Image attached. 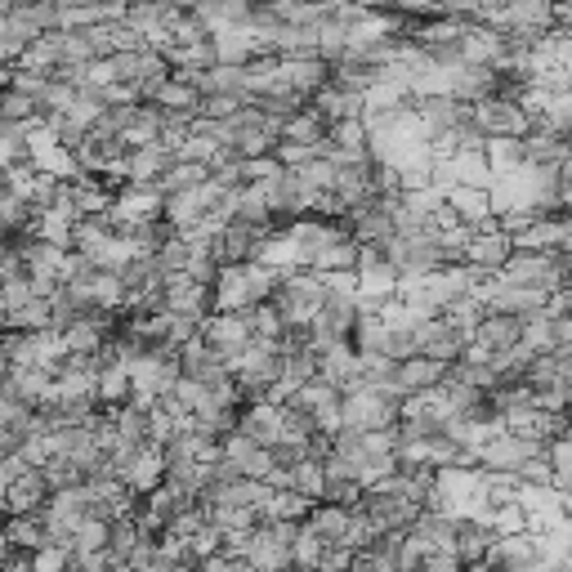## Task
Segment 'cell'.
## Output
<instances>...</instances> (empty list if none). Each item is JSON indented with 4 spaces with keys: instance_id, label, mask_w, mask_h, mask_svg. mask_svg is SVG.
Instances as JSON below:
<instances>
[{
    "instance_id": "cell-11",
    "label": "cell",
    "mask_w": 572,
    "mask_h": 572,
    "mask_svg": "<svg viewBox=\"0 0 572 572\" xmlns=\"http://www.w3.org/2000/svg\"><path fill=\"white\" fill-rule=\"evenodd\" d=\"M175 162V148L166 139L157 143H139V148L125 153V184H157Z\"/></svg>"
},
{
    "instance_id": "cell-31",
    "label": "cell",
    "mask_w": 572,
    "mask_h": 572,
    "mask_svg": "<svg viewBox=\"0 0 572 572\" xmlns=\"http://www.w3.org/2000/svg\"><path fill=\"white\" fill-rule=\"evenodd\" d=\"M41 112V99L36 95H28V90H19V86H6L0 90V121H32Z\"/></svg>"
},
{
    "instance_id": "cell-28",
    "label": "cell",
    "mask_w": 572,
    "mask_h": 572,
    "mask_svg": "<svg viewBox=\"0 0 572 572\" xmlns=\"http://www.w3.org/2000/svg\"><path fill=\"white\" fill-rule=\"evenodd\" d=\"M6 327H14V331H41V327H54L50 296H32V300L14 305V309L6 314Z\"/></svg>"
},
{
    "instance_id": "cell-8",
    "label": "cell",
    "mask_w": 572,
    "mask_h": 572,
    "mask_svg": "<svg viewBox=\"0 0 572 572\" xmlns=\"http://www.w3.org/2000/svg\"><path fill=\"white\" fill-rule=\"evenodd\" d=\"M166 309L206 318V314H215V286L197 282L188 268L184 273H166Z\"/></svg>"
},
{
    "instance_id": "cell-38",
    "label": "cell",
    "mask_w": 572,
    "mask_h": 572,
    "mask_svg": "<svg viewBox=\"0 0 572 572\" xmlns=\"http://www.w3.org/2000/svg\"><path fill=\"white\" fill-rule=\"evenodd\" d=\"M28 157V134L19 121H0V170Z\"/></svg>"
},
{
    "instance_id": "cell-20",
    "label": "cell",
    "mask_w": 572,
    "mask_h": 572,
    "mask_svg": "<svg viewBox=\"0 0 572 572\" xmlns=\"http://www.w3.org/2000/svg\"><path fill=\"white\" fill-rule=\"evenodd\" d=\"M448 201H452V210L461 215V220H465V224H474V229H483V224H492V220H496V210H492V193H487V188L452 184V188H448Z\"/></svg>"
},
{
    "instance_id": "cell-43",
    "label": "cell",
    "mask_w": 572,
    "mask_h": 572,
    "mask_svg": "<svg viewBox=\"0 0 572 572\" xmlns=\"http://www.w3.org/2000/svg\"><path fill=\"white\" fill-rule=\"evenodd\" d=\"M515 474H519L524 483H554V470H550V457H541V452H537V457H528V461H524V465H519Z\"/></svg>"
},
{
    "instance_id": "cell-33",
    "label": "cell",
    "mask_w": 572,
    "mask_h": 572,
    "mask_svg": "<svg viewBox=\"0 0 572 572\" xmlns=\"http://www.w3.org/2000/svg\"><path fill=\"white\" fill-rule=\"evenodd\" d=\"M336 170H340L336 157H314V162L296 166V179H300L309 193H327V188H336Z\"/></svg>"
},
{
    "instance_id": "cell-9",
    "label": "cell",
    "mask_w": 572,
    "mask_h": 572,
    "mask_svg": "<svg viewBox=\"0 0 572 572\" xmlns=\"http://www.w3.org/2000/svg\"><path fill=\"white\" fill-rule=\"evenodd\" d=\"M541 452V443H532V439H519L515 429H501V435H492L474 457H479V465L483 470H519L528 457H537Z\"/></svg>"
},
{
    "instance_id": "cell-6",
    "label": "cell",
    "mask_w": 572,
    "mask_h": 572,
    "mask_svg": "<svg viewBox=\"0 0 572 572\" xmlns=\"http://www.w3.org/2000/svg\"><path fill=\"white\" fill-rule=\"evenodd\" d=\"M554 19H559V0H510V10L496 19V28L515 36H541L554 28Z\"/></svg>"
},
{
    "instance_id": "cell-25",
    "label": "cell",
    "mask_w": 572,
    "mask_h": 572,
    "mask_svg": "<svg viewBox=\"0 0 572 572\" xmlns=\"http://www.w3.org/2000/svg\"><path fill=\"white\" fill-rule=\"evenodd\" d=\"M483 157H487V166H492L496 175H506V170H515L528 153H524V139H519V134H487Z\"/></svg>"
},
{
    "instance_id": "cell-17",
    "label": "cell",
    "mask_w": 572,
    "mask_h": 572,
    "mask_svg": "<svg viewBox=\"0 0 572 572\" xmlns=\"http://www.w3.org/2000/svg\"><path fill=\"white\" fill-rule=\"evenodd\" d=\"M251 260L268 264L273 273L305 268V255H300V242L292 238V229H268V233L260 238V246H255V255H251Z\"/></svg>"
},
{
    "instance_id": "cell-22",
    "label": "cell",
    "mask_w": 572,
    "mask_h": 572,
    "mask_svg": "<svg viewBox=\"0 0 572 572\" xmlns=\"http://www.w3.org/2000/svg\"><path fill=\"white\" fill-rule=\"evenodd\" d=\"M309 103H314L327 121H344V117H363V112H367L363 95H358V90H344V86H336V81H327Z\"/></svg>"
},
{
    "instance_id": "cell-7",
    "label": "cell",
    "mask_w": 572,
    "mask_h": 572,
    "mask_svg": "<svg viewBox=\"0 0 572 572\" xmlns=\"http://www.w3.org/2000/svg\"><path fill=\"white\" fill-rule=\"evenodd\" d=\"M510 255H515V238L501 229L496 220L483 224V229H474V238H470V246H465V264H474V268H483V273H501V264H506Z\"/></svg>"
},
{
    "instance_id": "cell-10",
    "label": "cell",
    "mask_w": 572,
    "mask_h": 572,
    "mask_svg": "<svg viewBox=\"0 0 572 572\" xmlns=\"http://www.w3.org/2000/svg\"><path fill=\"white\" fill-rule=\"evenodd\" d=\"M117 479H125V487H130V492L148 496L153 487H162V483H166V452H162L157 443H139V448H134V457L121 465V474H117Z\"/></svg>"
},
{
    "instance_id": "cell-1",
    "label": "cell",
    "mask_w": 572,
    "mask_h": 572,
    "mask_svg": "<svg viewBox=\"0 0 572 572\" xmlns=\"http://www.w3.org/2000/svg\"><path fill=\"white\" fill-rule=\"evenodd\" d=\"M344 429H394L398 425V398L381 394L372 381H358L340 394Z\"/></svg>"
},
{
    "instance_id": "cell-13",
    "label": "cell",
    "mask_w": 572,
    "mask_h": 572,
    "mask_svg": "<svg viewBox=\"0 0 572 572\" xmlns=\"http://www.w3.org/2000/svg\"><path fill=\"white\" fill-rule=\"evenodd\" d=\"M448 367L452 363H439V358H429V353H411V358H398V389L403 394H420V389H435L448 381Z\"/></svg>"
},
{
    "instance_id": "cell-44",
    "label": "cell",
    "mask_w": 572,
    "mask_h": 572,
    "mask_svg": "<svg viewBox=\"0 0 572 572\" xmlns=\"http://www.w3.org/2000/svg\"><path fill=\"white\" fill-rule=\"evenodd\" d=\"M559 344H572V314H559L554 318V349Z\"/></svg>"
},
{
    "instance_id": "cell-39",
    "label": "cell",
    "mask_w": 572,
    "mask_h": 572,
    "mask_svg": "<svg viewBox=\"0 0 572 572\" xmlns=\"http://www.w3.org/2000/svg\"><path fill=\"white\" fill-rule=\"evenodd\" d=\"M546 457H550V470H554V487H563V492H572V435H563V439H554Z\"/></svg>"
},
{
    "instance_id": "cell-14",
    "label": "cell",
    "mask_w": 572,
    "mask_h": 572,
    "mask_svg": "<svg viewBox=\"0 0 572 572\" xmlns=\"http://www.w3.org/2000/svg\"><path fill=\"white\" fill-rule=\"evenodd\" d=\"M483 563H501V568H541V546H537L532 532H506V537H492Z\"/></svg>"
},
{
    "instance_id": "cell-27",
    "label": "cell",
    "mask_w": 572,
    "mask_h": 572,
    "mask_svg": "<svg viewBox=\"0 0 572 572\" xmlns=\"http://www.w3.org/2000/svg\"><path fill=\"white\" fill-rule=\"evenodd\" d=\"M314 501L300 487H273L264 501V519H305Z\"/></svg>"
},
{
    "instance_id": "cell-19",
    "label": "cell",
    "mask_w": 572,
    "mask_h": 572,
    "mask_svg": "<svg viewBox=\"0 0 572 572\" xmlns=\"http://www.w3.org/2000/svg\"><path fill=\"white\" fill-rule=\"evenodd\" d=\"M559 238H563V215L537 210L532 220L515 233V251H559Z\"/></svg>"
},
{
    "instance_id": "cell-26",
    "label": "cell",
    "mask_w": 572,
    "mask_h": 572,
    "mask_svg": "<svg viewBox=\"0 0 572 572\" xmlns=\"http://www.w3.org/2000/svg\"><path fill=\"white\" fill-rule=\"evenodd\" d=\"M201 501H206V496H201ZM206 515H210L215 528H224V532H246V528L260 524V510L233 506V501H206Z\"/></svg>"
},
{
    "instance_id": "cell-29",
    "label": "cell",
    "mask_w": 572,
    "mask_h": 572,
    "mask_svg": "<svg viewBox=\"0 0 572 572\" xmlns=\"http://www.w3.org/2000/svg\"><path fill=\"white\" fill-rule=\"evenodd\" d=\"M292 487H300L309 501H322V496H327V465H322L318 452H309V457H300V461L292 465Z\"/></svg>"
},
{
    "instance_id": "cell-35",
    "label": "cell",
    "mask_w": 572,
    "mask_h": 572,
    "mask_svg": "<svg viewBox=\"0 0 572 572\" xmlns=\"http://www.w3.org/2000/svg\"><path fill=\"white\" fill-rule=\"evenodd\" d=\"M532 353H546V349H554V318L546 314V309H537V314H528L524 318V336H519Z\"/></svg>"
},
{
    "instance_id": "cell-36",
    "label": "cell",
    "mask_w": 572,
    "mask_h": 572,
    "mask_svg": "<svg viewBox=\"0 0 572 572\" xmlns=\"http://www.w3.org/2000/svg\"><path fill=\"white\" fill-rule=\"evenodd\" d=\"M108 537H112V524H108V519H99V515H90L77 532H72V550H77V554L103 550V546H108Z\"/></svg>"
},
{
    "instance_id": "cell-40",
    "label": "cell",
    "mask_w": 572,
    "mask_h": 572,
    "mask_svg": "<svg viewBox=\"0 0 572 572\" xmlns=\"http://www.w3.org/2000/svg\"><path fill=\"white\" fill-rule=\"evenodd\" d=\"M242 170H246V179H255V184H277V179L286 175V166L277 162V153H260V157H242Z\"/></svg>"
},
{
    "instance_id": "cell-37",
    "label": "cell",
    "mask_w": 572,
    "mask_h": 572,
    "mask_svg": "<svg viewBox=\"0 0 572 572\" xmlns=\"http://www.w3.org/2000/svg\"><path fill=\"white\" fill-rule=\"evenodd\" d=\"M322 554H327V541H322L309 524H300V532H296V541H292V559H296L300 568H322Z\"/></svg>"
},
{
    "instance_id": "cell-45",
    "label": "cell",
    "mask_w": 572,
    "mask_h": 572,
    "mask_svg": "<svg viewBox=\"0 0 572 572\" xmlns=\"http://www.w3.org/2000/svg\"><path fill=\"white\" fill-rule=\"evenodd\" d=\"M559 255L572 260V215H563V238H559Z\"/></svg>"
},
{
    "instance_id": "cell-18",
    "label": "cell",
    "mask_w": 572,
    "mask_h": 572,
    "mask_svg": "<svg viewBox=\"0 0 572 572\" xmlns=\"http://www.w3.org/2000/svg\"><path fill=\"white\" fill-rule=\"evenodd\" d=\"M349 519H353V506H340V501H314L305 524L327 541V546H340L344 532H349Z\"/></svg>"
},
{
    "instance_id": "cell-42",
    "label": "cell",
    "mask_w": 572,
    "mask_h": 572,
    "mask_svg": "<svg viewBox=\"0 0 572 572\" xmlns=\"http://www.w3.org/2000/svg\"><path fill=\"white\" fill-rule=\"evenodd\" d=\"M394 10L403 19H439L452 14V0H394Z\"/></svg>"
},
{
    "instance_id": "cell-12",
    "label": "cell",
    "mask_w": 572,
    "mask_h": 572,
    "mask_svg": "<svg viewBox=\"0 0 572 572\" xmlns=\"http://www.w3.org/2000/svg\"><path fill=\"white\" fill-rule=\"evenodd\" d=\"M318 376H327V381L340 385V389H349V385L363 381V353H358V344H353V340L327 344V349L318 353Z\"/></svg>"
},
{
    "instance_id": "cell-41",
    "label": "cell",
    "mask_w": 572,
    "mask_h": 572,
    "mask_svg": "<svg viewBox=\"0 0 572 572\" xmlns=\"http://www.w3.org/2000/svg\"><path fill=\"white\" fill-rule=\"evenodd\" d=\"M188 546H193V554H197V563L201 559H210V554H220L224 550V528H215V524H201L193 537H188Z\"/></svg>"
},
{
    "instance_id": "cell-16",
    "label": "cell",
    "mask_w": 572,
    "mask_h": 572,
    "mask_svg": "<svg viewBox=\"0 0 572 572\" xmlns=\"http://www.w3.org/2000/svg\"><path fill=\"white\" fill-rule=\"evenodd\" d=\"M331 157L336 162H358V157H372V130L363 117H344L331 121Z\"/></svg>"
},
{
    "instance_id": "cell-21",
    "label": "cell",
    "mask_w": 572,
    "mask_h": 572,
    "mask_svg": "<svg viewBox=\"0 0 572 572\" xmlns=\"http://www.w3.org/2000/svg\"><path fill=\"white\" fill-rule=\"evenodd\" d=\"M143 103H157V108H166V112H184V117H197L201 112V90L197 86H188L184 77H170L153 90V99H143Z\"/></svg>"
},
{
    "instance_id": "cell-3",
    "label": "cell",
    "mask_w": 572,
    "mask_h": 572,
    "mask_svg": "<svg viewBox=\"0 0 572 572\" xmlns=\"http://www.w3.org/2000/svg\"><path fill=\"white\" fill-rule=\"evenodd\" d=\"M470 121L483 130V134H528L532 130V117H528V108L519 103V99H510V95H487V99H479V103H470Z\"/></svg>"
},
{
    "instance_id": "cell-34",
    "label": "cell",
    "mask_w": 572,
    "mask_h": 572,
    "mask_svg": "<svg viewBox=\"0 0 572 572\" xmlns=\"http://www.w3.org/2000/svg\"><path fill=\"white\" fill-rule=\"evenodd\" d=\"M344 389L340 385H331L327 376H314V381H305L296 394H292V403L296 407H305V411H318V407H327V403H336Z\"/></svg>"
},
{
    "instance_id": "cell-4",
    "label": "cell",
    "mask_w": 572,
    "mask_h": 572,
    "mask_svg": "<svg viewBox=\"0 0 572 572\" xmlns=\"http://www.w3.org/2000/svg\"><path fill=\"white\" fill-rule=\"evenodd\" d=\"M201 336L220 349L224 363H229L238 349H246L255 340V318H251V309H215V314L201 318Z\"/></svg>"
},
{
    "instance_id": "cell-32",
    "label": "cell",
    "mask_w": 572,
    "mask_h": 572,
    "mask_svg": "<svg viewBox=\"0 0 572 572\" xmlns=\"http://www.w3.org/2000/svg\"><path fill=\"white\" fill-rule=\"evenodd\" d=\"M309 268H318V273H331V268H358V238H340V242L322 246V251L314 255Z\"/></svg>"
},
{
    "instance_id": "cell-23",
    "label": "cell",
    "mask_w": 572,
    "mask_h": 572,
    "mask_svg": "<svg viewBox=\"0 0 572 572\" xmlns=\"http://www.w3.org/2000/svg\"><path fill=\"white\" fill-rule=\"evenodd\" d=\"M327 130H331V121H327L314 103L296 108L292 117L282 121V139H296V143H322V139H327Z\"/></svg>"
},
{
    "instance_id": "cell-15",
    "label": "cell",
    "mask_w": 572,
    "mask_h": 572,
    "mask_svg": "<svg viewBox=\"0 0 572 572\" xmlns=\"http://www.w3.org/2000/svg\"><path fill=\"white\" fill-rule=\"evenodd\" d=\"M50 479H45V465H28L14 483H10V492H6V510L10 515H23V510H45V501H50Z\"/></svg>"
},
{
    "instance_id": "cell-2",
    "label": "cell",
    "mask_w": 572,
    "mask_h": 572,
    "mask_svg": "<svg viewBox=\"0 0 572 572\" xmlns=\"http://www.w3.org/2000/svg\"><path fill=\"white\" fill-rule=\"evenodd\" d=\"M224 367L233 372V381L242 385V394H246V398H260V394L277 381V372H282V349L255 336L246 349H238V353L229 358Z\"/></svg>"
},
{
    "instance_id": "cell-5",
    "label": "cell",
    "mask_w": 572,
    "mask_h": 572,
    "mask_svg": "<svg viewBox=\"0 0 572 572\" xmlns=\"http://www.w3.org/2000/svg\"><path fill=\"white\" fill-rule=\"evenodd\" d=\"M331 81V63L322 54H282V90L314 99Z\"/></svg>"
},
{
    "instance_id": "cell-30",
    "label": "cell",
    "mask_w": 572,
    "mask_h": 572,
    "mask_svg": "<svg viewBox=\"0 0 572 572\" xmlns=\"http://www.w3.org/2000/svg\"><path fill=\"white\" fill-rule=\"evenodd\" d=\"M201 179H210V166H206V162H184V157H175L170 170L157 179V188L170 197V193H184V188H193V184H201Z\"/></svg>"
},
{
    "instance_id": "cell-24",
    "label": "cell",
    "mask_w": 572,
    "mask_h": 572,
    "mask_svg": "<svg viewBox=\"0 0 572 572\" xmlns=\"http://www.w3.org/2000/svg\"><path fill=\"white\" fill-rule=\"evenodd\" d=\"M23 67H36V72H54L63 63V28L54 32H41L36 41H28V50L19 54Z\"/></svg>"
},
{
    "instance_id": "cell-46",
    "label": "cell",
    "mask_w": 572,
    "mask_h": 572,
    "mask_svg": "<svg viewBox=\"0 0 572 572\" xmlns=\"http://www.w3.org/2000/svg\"><path fill=\"white\" fill-rule=\"evenodd\" d=\"M568 515H572V492H568Z\"/></svg>"
}]
</instances>
